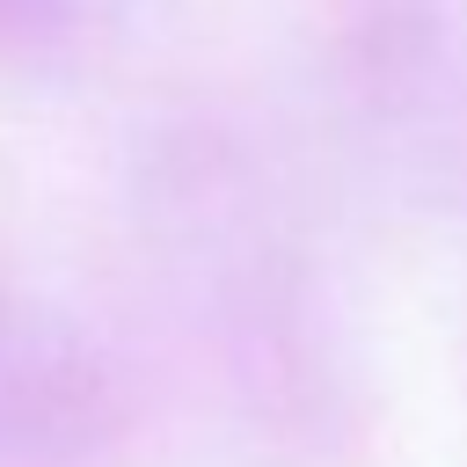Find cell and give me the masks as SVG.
Wrapping results in <instances>:
<instances>
[{
  "label": "cell",
  "instance_id": "obj_1",
  "mask_svg": "<svg viewBox=\"0 0 467 467\" xmlns=\"http://www.w3.org/2000/svg\"><path fill=\"white\" fill-rule=\"evenodd\" d=\"M124 438V387L102 350L0 277V467H102Z\"/></svg>",
  "mask_w": 467,
  "mask_h": 467
},
{
  "label": "cell",
  "instance_id": "obj_2",
  "mask_svg": "<svg viewBox=\"0 0 467 467\" xmlns=\"http://www.w3.org/2000/svg\"><path fill=\"white\" fill-rule=\"evenodd\" d=\"M80 15H95V0H0V51L36 58V51L66 44Z\"/></svg>",
  "mask_w": 467,
  "mask_h": 467
}]
</instances>
